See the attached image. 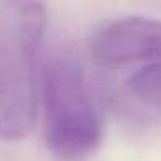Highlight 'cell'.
<instances>
[{
  "label": "cell",
  "mask_w": 161,
  "mask_h": 161,
  "mask_svg": "<svg viewBox=\"0 0 161 161\" xmlns=\"http://www.w3.org/2000/svg\"><path fill=\"white\" fill-rule=\"evenodd\" d=\"M47 26L40 2L0 0V139L21 140L38 113V52Z\"/></svg>",
  "instance_id": "6da1fadb"
},
{
  "label": "cell",
  "mask_w": 161,
  "mask_h": 161,
  "mask_svg": "<svg viewBox=\"0 0 161 161\" xmlns=\"http://www.w3.org/2000/svg\"><path fill=\"white\" fill-rule=\"evenodd\" d=\"M38 101L43 139L57 161H85L102 139V121L80 57L59 49L45 61Z\"/></svg>",
  "instance_id": "7a4b0ae2"
},
{
  "label": "cell",
  "mask_w": 161,
  "mask_h": 161,
  "mask_svg": "<svg viewBox=\"0 0 161 161\" xmlns=\"http://www.w3.org/2000/svg\"><path fill=\"white\" fill-rule=\"evenodd\" d=\"M90 56L111 68L161 59V21L140 16L108 21L92 35Z\"/></svg>",
  "instance_id": "3957f363"
},
{
  "label": "cell",
  "mask_w": 161,
  "mask_h": 161,
  "mask_svg": "<svg viewBox=\"0 0 161 161\" xmlns=\"http://www.w3.org/2000/svg\"><path fill=\"white\" fill-rule=\"evenodd\" d=\"M114 111L133 125L161 121V59L144 64L121 81L111 95Z\"/></svg>",
  "instance_id": "277c9868"
}]
</instances>
